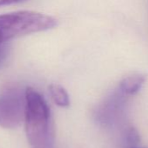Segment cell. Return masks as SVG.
Here are the masks:
<instances>
[{"instance_id":"277c9868","label":"cell","mask_w":148,"mask_h":148,"mask_svg":"<svg viewBox=\"0 0 148 148\" xmlns=\"http://www.w3.org/2000/svg\"><path fill=\"white\" fill-rule=\"evenodd\" d=\"M25 96L18 89H9L0 95V127L15 128L24 119Z\"/></svg>"},{"instance_id":"7a4b0ae2","label":"cell","mask_w":148,"mask_h":148,"mask_svg":"<svg viewBox=\"0 0 148 148\" xmlns=\"http://www.w3.org/2000/svg\"><path fill=\"white\" fill-rule=\"evenodd\" d=\"M57 20L48 15L22 10L0 15V43L8 40L53 29Z\"/></svg>"},{"instance_id":"30bf717a","label":"cell","mask_w":148,"mask_h":148,"mask_svg":"<svg viewBox=\"0 0 148 148\" xmlns=\"http://www.w3.org/2000/svg\"><path fill=\"white\" fill-rule=\"evenodd\" d=\"M128 148H148V147H142L137 146V147H128Z\"/></svg>"},{"instance_id":"9c48e42d","label":"cell","mask_w":148,"mask_h":148,"mask_svg":"<svg viewBox=\"0 0 148 148\" xmlns=\"http://www.w3.org/2000/svg\"><path fill=\"white\" fill-rule=\"evenodd\" d=\"M24 1H25V0H0V6L12 4V3H21Z\"/></svg>"},{"instance_id":"52a82bcc","label":"cell","mask_w":148,"mask_h":148,"mask_svg":"<svg viewBox=\"0 0 148 148\" xmlns=\"http://www.w3.org/2000/svg\"><path fill=\"white\" fill-rule=\"evenodd\" d=\"M124 142L126 148L139 146L140 142V135L134 127H127L124 132Z\"/></svg>"},{"instance_id":"3957f363","label":"cell","mask_w":148,"mask_h":148,"mask_svg":"<svg viewBox=\"0 0 148 148\" xmlns=\"http://www.w3.org/2000/svg\"><path fill=\"white\" fill-rule=\"evenodd\" d=\"M128 99L129 96L117 88L96 108L95 121L104 127H111L117 125L124 116Z\"/></svg>"},{"instance_id":"ba28073f","label":"cell","mask_w":148,"mask_h":148,"mask_svg":"<svg viewBox=\"0 0 148 148\" xmlns=\"http://www.w3.org/2000/svg\"><path fill=\"white\" fill-rule=\"evenodd\" d=\"M8 53H9V49H8L7 45L4 44V42L0 43V67L5 62L8 56Z\"/></svg>"},{"instance_id":"5b68a950","label":"cell","mask_w":148,"mask_h":148,"mask_svg":"<svg viewBox=\"0 0 148 148\" xmlns=\"http://www.w3.org/2000/svg\"><path fill=\"white\" fill-rule=\"evenodd\" d=\"M147 82V75L140 73L132 74L121 80L118 88L127 96L137 95Z\"/></svg>"},{"instance_id":"8992f818","label":"cell","mask_w":148,"mask_h":148,"mask_svg":"<svg viewBox=\"0 0 148 148\" xmlns=\"http://www.w3.org/2000/svg\"><path fill=\"white\" fill-rule=\"evenodd\" d=\"M49 91L53 101L61 108L70 106V99L66 90L58 84H51L49 87Z\"/></svg>"},{"instance_id":"6da1fadb","label":"cell","mask_w":148,"mask_h":148,"mask_svg":"<svg viewBox=\"0 0 148 148\" xmlns=\"http://www.w3.org/2000/svg\"><path fill=\"white\" fill-rule=\"evenodd\" d=\"M24 126L31 148H54V129L50 108L44 98L34 88L24 91Z\"/></svg>"}]
</instances>
